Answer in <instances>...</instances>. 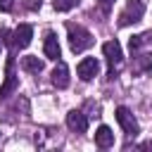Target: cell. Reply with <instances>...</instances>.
I'll list each match as a JSON object with an SVG mask.
<instances>
[{
  "label": "cell",
  "mask_w": 152,
  "mask_h": 152,
  "mask_svg": "<svg viewBox=\"0 0 152 152\" xmlns=\"http://www.w3.org/2000/svg\"><path fill=\"white\" fill-rule=\"evenodd\" d=\"M78 5V0H52V7L57 10V12H69V10H74Z\"/></svg>",
  "instance_id": "cell-15"
},
{
  "label": "cell",
  "mask_w": 152,
  "mask_h": 152,
  "mask_svg": "<svg viewBox=\"0 0 152 152\" xmlns=\"http://www.w3.org/2000/svg\"><path fill=\"white\" fill-rule=\"evenodd\" d=\"M12 7H14V0H0V10L2 12H10Z\"/></svg>",
  "instance_id": "cell-17"
},
{
  "label": "cell",
  "mask_w": 152,
  "mask_h": 152,
  "mask_svg": "<svg viewBox=\"0 0 152 152\" xmlns=\"http://www.w3.org/2000/svg\"><path fill=\"white\" fill-rule=\"evenodd\" d=\"M66 38H69L71 52H83V50H88V48L95 43V40H93V33H90L88 28L78 26V24H69V26H66Z\"/></svg>",
  "instance_id": "cell-1"
},
{
  "label": "cell",
  "mask_w": 152,
  "mask_h": 152,
  "mask_svg": "<svg viewBox=\"0 0 152 152\" xmlns=\"http://www.w3.org/2000/svg\"><path fill=\"white\" fill-rule=\"evenodd\" d=\"M145 14V2L142 0H128L126 7L121 10L119 14V26H131V24H138Z\"/></svg>",
  "instance_id": "cell-3"
},
{
  "label": "cell",
  "mask_w": 152,
  "mask_h": 152,
  "mask_svg": "<svg viewBox=\"0 0 152 152\" xmlns=\"http://www.w3.org/2000/svg\"><path fill=\"white\" fill-rule=\"evenodd\" d=\"M102 52H104V59H107V66H109L107 76L114 78V74H116L119 66L124 64V50H121V43H119L116 38H114V40H107V43L102 45Z\"/></svg>",
  "instance_id": "cell-2"
},
{
  "label": "cell",
  "mask_w": 152,
  "mask_h": 152,
  "mask_svg": "<svg viewBox=\"0 0 152 152\" xmlns=\"http://www.w3.org/2000/svg\"><path fill=\"white\" fill-rule=\"evenodd\" d=\"M97 71H100V62L95 57H83L76 66V74H78L81 81H93L97 76Z\"/></svg>",
  "instance_id": "cell-7"
},
{
  "label": "cell",
  "mask_w": 152,
  "mask_h": 152,
  "mask_svg": "<svg viewBox=\"0 0 152 152\" xmlns=\"http://www.w3.org/2000/svg\"><path fill=\"white\" fill-rule=\"evenodd\" d=\"M116 121H119V126L124 128V133H126V135H133V138H135V135L140 133L138 119H135V116H133V112H131L128 107H124V104H121V107H116Z\"/></svg>",
  "instance_id": "cell-4"
},
{
  "label": "cell",
  "mask_w": 152,
  "mask_h": 152,
  "mask_svg": "<svg viewBox=\"0 0 152 152\" xmlns=\"http://www.w3.org/2000/svg\"><path fill=\"white\" fill-rule=\"evenodd\" d=\"M43 66H45L43 59H38L36 55H26V57H21V69L28 71V74H40Z\"/></svg>",
  "instance_id": "cell-12"
},
{
  "label": "cell",
  "mask_w": 152,
  "mask_h": 152,
  "mask_svg": "<svg viewBox=\"0 0 152 152\" xmlns=\"http://www.w3.org/2000/svg\"><path fill=\"white\" fill-rule=\"evenodd\" d=\"M150 40H152V31H145V33L133 36V38L128 40V48H131V52H138V50H140V48H145Z\"/></svg>",
  "instance_id": "cell-13"
},
{
  "label": "cell",
  "mask_w": 152,
  "mask_h": 152,
  "mask_svg": "<svg viewBox=\"0 0 152 152\" xmlns=\"http://www.w3.org/2000/svg\"><path fill=\"white\" fill-rule=\"evenodd\" d=\"M40 5H43V0H26V10H31V12L40 10Z\"/></svg>",
  "instance_id": "cell-16"
},
{
  "label": "cell",
  "mask_w": 152,
  "mask_h": 152,
  "mask_svg": "<svg viewBox=\"0 0 152 152\" xmlns=\"http://www.w3.org/2000/svg\"><path fill=\"white\" fill-rule=\"evenodd\" d=\"M19 88V76L14 74V59H7V74H5V83L0 86V100H7L14 90Z\"/></svg>",
  "instance_id": "cell-6"
},
{
  "label": "cell",
  "mask_w": 152,
  "mask_h": 152,
  "mask_svg": "<svg viewBox=\"0 0 152 152\" xmlns=\"http://www.w3.org/2000/svg\"><path fill=\"white\" fill-rule=\"evenodd\" d=\"M66 126H69V131H74V133H86V131H88V116H86L81 109H71V112L66 114Z\"/></svg>",
  "instance_id": "cell-8"
},
{
  "label": "cell",
  "mask_w": 152,
  "mask_h": 152,
  "mask_svg": "<svg viewBox=\"0 0 152 152\" xmlns=\"http://www.w3.org/2000/svg\"><path fill=\"white\" fill-rule=\"evenodd\" d=\"M50 81H52V86H55V88H59V90L69 86V66H66L62 59H57V66L52 69Z\"/></svg>",
  "instance_id": "cell-10"
},
{
  "label": "cell",
  "mask_w": 152,
  "mask_h": 152,
  "mask_svg": "<svg viewBox=\"0 0 152 152\" xmlns=\"http://www.w3.org/2000/svg\"><path fill=\"white\" fill-rule=\"evenodd\" d=\"M0 43H2V40H0Z\"/></svg>",
  "instance_id": "cell-20"
},
{
  "label": "cell",
  "mask_w": 152,
  "mask_h": 152,
  "mask_svg": "<svg viewBox=\"0 0 152 152\" xmlns=\"http://www.w3.org/2000/svg\"><path fill=\"white\" fill-rule=\"evenodd\" d=\"M95 145L102 147V150H107V147L114 145V133H112L109 126H100V128L95 131Z\"/></svg>",
  "instance_id": "cell-11"
},
{
  "label": "cell",
  "mask_w": 152,
  "mask_h": 152,
  "mask_svg": "<svg viewBox=\"0 0 152 152\" xmlns=\"http://www.w3.org/2000/svg\"><path fill=\"white\" fill-rule=\"evenodd\" d=\"M43 50H45V57L48 59H59L62 57V48H59V40H57V36L52 33V31H48L45 33V40H43Z\"/></svg>",
  "instance_id": "cell-9"
},
{
  "label": "cell",
  "mask_w": 152,
  "mask_h": 152,
  "mask_svg": "<svg viewBox=\"0 0 152 152\" xmlns=\"http://www.w3.org/2000/svg\"><path fill=\"white\" fill-rule=\"evenodd\" d=\"M140 147H142V150H152V140H150V142H145V145H140Z\"/></svg>",
  "instance_id": "cell-19"
},
{
  "label": "cell",
  "mask_w": 152,
  "mask_h": 152,
  "mask_svg": "<svg viewBox=\"0 0 152 152\" xmlns=\"http://www.w3.org/2000/svg\"><path fill=\"white\" fill-rule=\"evenodd\" d=\"M135 69L138 71H152V52H142L135 57Z\"/></svg>",
  "instance_id": "cell-14"
},
{
  "label": "cell",
  "mask_w": 152,
  "mask_h": 152,
  "mask_svg": "<svg viewBox=\"0 0 152 152\" xmlns=\"http://www.w3.org/2000/svg\"><path fill=\"white\" fill-rule=\"evenodd\" d=\"M31 38H33V26L31 24H19L14 31H12V50H24L31 45Z\"/></svg>",
  "instance_id": "cell-5"
},
{
  "label": "cell",
  "mask_w": 152,
  "mask_h": 152,
  "mask_svg": "<svg viewBox=\"0 0 152 152\" xmlns=\"http://www.w3.org/2000/svg\"><path fill=\"white\" fill-rule=\"evenodd\" d=\"M97 2H100V7H102V10L107 12V10L112 7V2H114V0H97Z\"/></svg>",
  "instance_id": "cell-18"
}]
</instances>
